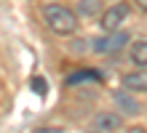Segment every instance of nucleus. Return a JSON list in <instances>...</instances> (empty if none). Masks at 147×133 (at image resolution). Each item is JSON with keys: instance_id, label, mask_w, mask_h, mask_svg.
<instances>
[{"instance_id": "obj_1", "label": "nucleus", "mask_w": 147, "mask_h": 133, "mask_svg": "<svg viewBox=\"0 0 147 133\" xmlns=\"http://www.w3.org/2000/svg\"><path fill=\"white\" fill-rule=\"evenodd\" d=\"M43 19H46L48 29L56 35H75L78 29V13H72L70 8H64L59 3L43 5Z\"/></svg>"}, {"instance_id": "obj_13", "label": "nucleus", "mask_w": 147, "mask_h": 133, "mask_svg": "<svg viewBox=\"0 0 147 133\" xmlns=\"http://www.w3.org/2000/svg\"><path fill=\"white\" fill-rule=\"evenodd\" d=\"M86 133H102V130H86Z\"/></svg>"}, {"instance_id": "obj_3", "label": "nucleus", "mask_w": 147, "mask_h": 133, "mask_svg": "<svg viewBox=\"0 0 147 133\" xmlns=\"http://www.w3.org/2000/svg\"><path fill=\"white\" fill-rule=\"evenodd\" d=\"M128 13H131V8H128L126 3H115L112 8H107V11L102 13V29H105V32L118 29V27L128 19Z\"/></svg>"}, {"instance_id": "obj_9", "label": "nucleus", "mask_w": 147, "mask_h": 133, "mask_svg": "<svg viewBox=\"0 0 147 133\" xmlns=\"http://www.w3.org/2000/svg\"><path fill=\"white\" fill-rule=\"evenodd\" d=\"M30 85H32V91H35L38 96H46V91H48V83H46L43 77H32Z\"/></svg>"}, {"instance_id": "obj_2", "label": "nucleus", "mask_w": 147, "mask_h": 133, "mask_svg": "<svg viewBox=\"0 0 147 133\" xmlns=\"http://www.w3.org/2000/svg\"><path fill=\"white\" fill-rule=\"evenodd\" d=\"M126 45H128V32H120V29H112L105 37L94 40V51L96 53H115V51H123Z\"/></svg>"}, {"instance_id": "obj_11", "label": "nucleus", "mask_w": 147, "mask_h": 133, "mask_svg": "<svg viewBox=\"0 0 147 133\" xmlns=\"http://www.w3.org/2000/svg\"><path fill=\"white\" fill-rule=\"evenodd\" d=\"M126 133H147V128H142V125H134V128H128Z\"/></svg>"}, {"instance_id": "obj_6", "label": "nucleus", "mask_w": 147, "mask_h": 133, "mask_svg": "<svg viewBox=\"0 0 147 133\" xmlns=\"http://www.w3.org/2000/svg\"><path fill=\"white\" fill-rule=\"evenodd\" d=\"M102 8H105V0H78V16H83V19L99 16Z\"/></svg>"}, {"instance_id": "obj_8", "label": "nucleus", "mask_w": 147, "mask_h": 133, "mask_svg": "<svg viewBox=\"0 0 147 133\" xmlns=\"http://www.w3.org/2000/svg\"><path fill=\"white\" fill-rule=\"evenodd\" d=\"M91 80H94V83H99V80H102V75L96 72V69H78L75 75H70V77H67V85H78V83H91Z\"/></svg>"}, {"instance_id": "obj_12", "label": "nucleus", "mask_w": 147, "mask_h": 133, "mask_svg": "<svg viewBox=\"0 0 147 133\" xmlns=\"http://www.w3.org/2000/svg\"><path fill=\"white\" fill-rule=\"evenodd\" d=\"M136 5H139L142 11H147V0H136Z\"/></svg>"}, {"instance_id": "obj_4", "label": "nucleus", "mask_w": 147, "mask_h": 133, "mask_svg": "<svg viewBox=\"0 0 147 133\" xmlns=\"http://www.w3.org/2000/svg\"><path fill=\"white\" fill-rule=\"evenodd\" d=\"M123 85L131 93H147V67H139L136 72L123 75Z\"/></svg>"}, {"instance_id": "obj_10", "label": "nucleus", "mask_w": 147, "mask_h": 133, "mask_svg": "<svg viewBox=\"0 0 147 133\" xmlns=\"http://www.w3.org/2000/svg\"><path fill=\"white\" fill-rule=\"evenodd\" d=\"M35 133H64V128H56V125H46V128H38Z\"/></svg>"}, {"instance_id": "obj_5", "label": "nucleus", "mask_w": 147, "mask_h": 133, "mask_svg": "<svg viewBox=\"0 0 147 133\" xmlns=\"http://www.w3.org/2000/svg\"><path fill=\"white\" fill-rule=\"evenodd\" d=\"M120 125H123V120L115 112H102L96 117V130H102V133H115V130H120Z\"/></svg>"}, {"instance_id": "obj_7", "label": "nucleus", "mask_w": 147, "mask_h": 133, "mask_svg": "<svg viewBox=\"0 0 147 133\" xmlns=\"http://www.w3.org/2000/svg\"><path fill=\"white\" fill-rule=\"evenodd\" d=\"M128 59H131L136 67H147V40L131 43V48H128Z\"/></svg>"}]
</instances>
